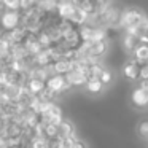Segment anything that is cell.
<instances>
[{
  "mask_svg": "<svg viewBox=\"0 0 148 148\" xmlns=\"http://www.w3.org/2000/svg\"><path fill=\"white\" fill-rule=\"evenodd\" d=\"M46 13L42 11L38 7L27 11H21V26L29 34H40L43 30V23H45Z\"/></svg>",
  "mask_w": 148,
  "mask_h": 148,
  "instance_id": "6da1fadb",
  "label": "cell"
},
{
  "mask_svg": "<svg viewBox=\"0 0 148 148\" xmlns=\"http://www.w3.org/2000/svg\"><path fill=\"white\" fill-rule=\"evenodd\" d=\"M145 18H147V14L137 7L123 8L118 27L121 30H132V29H135L137 26H140V24L143 23Z\"/></svg>",
  "mask_w": 148,
  "mask_h": 148,
  "instance_id": "7a4b0ae2",
  "label": "cell"
},
{
  "mask_svg": "<svg viewBox=\"0 0 148 148\" xmlns=\"http://www.w3.org/2000/svg\"><path fill=\"white\" fill-rule=\"evenodd\" d=\"M121 11H123V8H119L115 2H112V0H110L100 11H97V13L100 14V21H102L103 29L105 30L119 29L118 24H119V18H121Z\"/></svg>",
  "mask_w": 148,
  "mask_h": 148,
  "instance_id": "3957f363",
  "label": "cell"
},
{
  "mask_svg": "<svg viewBox=\"0 0 148 148\" xmlns=\"http://www.w3.org/2000/svg\"><path fill=\"white\" fill-rule=\"evenodd\" d=\"M0 26L2 30H13L21 26V10H8L5 8L0 13Z\"/></svg>",
  "mask_w": 148,
  "mask_h": 148,
  "instance_id": "277c9868",
  "label": "cell"
},
{
  "mask_svg": "<svg viewBox=\"0 0 148 148\" xmlns=\"http://www.w3.org/2000/svg\"><path fill=\"white\" fill-rule=\"evenodd\" d=\"M80 34L83 42H88V43L108 40V34L102 27H92V26H88V24H83V26H80Z\"/></svg>",
  "mask_w": 148,
  "mask_h": 148,
  "instance_id": "5b68a950",
  "label": "cell"
},
{
  "mask_svg": "<svg viewBox=\"0 0 148 148\" xmlns=\"http://www.w3.org/2000/svg\"><path fill=\"white\" fill-rule=\"evenodd\" d=\"M46 88H49L51 91H54L58 96H61V94H64L65 91L70 89V84H69L67 78H65V75H51V77L46 80Z\"/></svg>",
  "mask_w": 148,
  "mask_h": 148,
  "instance_id": "8992f818",
  "label": "cell"
},
{
  "mask_svg": "<svg viewBox=\"0 0 148 148\" xmlns=\"http://www.w3.org/2000/svg\"><path fill=\"white\" fill-rule=\"evenodd\" d=\"M131 102L137 108H148V89L142 88L140 84L135 86L131 92Z\"/></svg>",
  "mask_w": 148,
  "mask_h": 148,
  "instance_id": "52a82bcc",
  "label": "cell"
},
{
  "mask_svg": "<svg viewBox=\"0 0 148 148\" xmlns=\"http://www.w3.org/2000/svg\"><path fill=\"white\" fill-rule=\"evenodd\" d=\"M140 38H138L135 34H131V32H124L123 30V35H121V48L124 49V53L127 56H131L134 53V49L140 45Z\"/></svg>",
  "mask_w": 148,
  "mask_h": 148,
  "instance_id": "ba28073f",
  "label": "cell"
},
{
  "mask_svg": "<svg viewBox=\"0 0 148 148\" xmlns=\"http://www.w3.org/2000/svg\"><path fill=\"white\" fill-rule=\"evenodd\" d=\"M140 64H137V62L134 61L132 58H129L127 56V61L123 64V75H124V78H127V80L131 81H135L138 80V75H140Z\"/></svg>",
  "mask_w": 148,
  "mask_h": 148,
  "instance_id": "9c48e42d",
  "label": "cell"
},
{
  "mask_svg": "<svg viewBox=\"0 0 148 148\" xmlns=\"http://www.w3.org/2000/svg\"><path fill=\"white\" fill-rule=\"evenodd\" d=\"M23 45L26 46L27 53H29L30 56L38 54V53L43 49V46H42V43H40L38 35H37V34H29V35H27V38L24 40V43H23Z\"/></svg>",
  "mask_w": 148,
  "mask_h": 148,
  "instance_id": "30bf717a",
  "label": "cell"
},
{
  "mask_svg": "<svg viewBox=\"0 0 148 148\" xmlns=\"http://www.w3.org/2000/svg\"><path fill=\"white\" fill-rule=\"evenodd\" d=\"M129 58H132L140 65H147L148 64V43H140Z\"/></svg>",
  "mask_w": 148,
  "mask_h": 148,
  "instance_id": "8fae6325",
  "label": "cell"
},
{
  "mask_svg": "<svg viewBox=\"0 0 148 148\" xmlns=\"http://www.w3.org/2000/svg\"><path fill=\"white\" fill-rule=\"evenodd\" d=\"M23 131H24V126L21 124V123H18V121H13L11 119L10 123L7 124V129H5V137L10 140V138H19V137H23Z\"/></svg>",
  "mask_w": 148,
  "mask_h": 148,
  "instance_id": "7c38bea8",
  "label": "cell"
},
{
  "mask_svg": "<svg viewBox=\"0 0 148 148\" xmlns=\"http://www.w3.org/2000/svg\"><path fill=\"white\" fill-rule=\"evenodd\" d=\"M53 69H54V73H58V75H67L73 69V61L67 58L58 59V61L53 62Z\"/></svg>",
  "mask_w": 148,
  "mask_h": 148,
  "instance_id": "4fadbf2b",
  "label": "cell"
},
{
  "mask_svg": "<svg viewBox=\"0 0 148 148\" xmlns=\"http://www.w3.org/2000/svg\"><path fill=\"white\" fill-rule=\"evenodd\" d=\"M75 8H77V5L72 3V2H61V3L58 5V10H56V14H58L61 19H67L70 21L72 14H73Z\"/></svg>",
  "mask_w": 148,
  "mask_h": 148,
  "instance_id": "5bb4252c",
  "label": "cell"
},
{
  "mask_svg": "<svg viewBox=\"0 0 148 148\" xmlns=\"http://www.w3.org/2000/svg\"><path fill=\"white\" fill-rule=\"evenodd\" d=\"M124 32L135 34V35L140 38L142 43H148V16L143 19V23H142L140 26H137L135 29H132V30H124Z\"/></svg>",
  "mask_w": 148,
  "mask_h": 148,
  "instance_id": "9a60e30c",
  "label": "cell"
},
{
  "mask_svg": "<svg viewBox=\"0 0 148 148\" xmlns=\"http://www.w3.org/2000/svg\"><path fill=\"white\" fill-rule=\"evenodd\" d=\"M75 135V126L70 119H62L59 123V137L61 138H65V137H72Z\"/></svg>",
  "mask_w": 148,
  "mask_h": 148,
  "instance_id": "2e32d148",
  "label": "cell"
},
{
  "mask_svg": "<svg viewBox=\"0 0 148 148\" xmlns=\"http://www.w3.org/2000/svg\"><path fill=\"white\" fill-rule=\"evenodd\" d=\"M26 88L34 94V96H38V94L46 88V81L38 80V78H29L27 83H26Z\"/></svg>",
  "mask_w": 148,
  "mask_h": 148,
  "instance_id": "e0dca14e",
  "label": "cell"
},
{
  "mask_svg": "<svg viewBox=\"0 0 148 148\" xmlns=\"http://www.w3.org/2000/svg\"><path fill=\"white\" fill-rule=\"evenodd\" d=\"M84 88H86V91L91 94H100L103 91V88H105V84L100 81V78H89L88 83L84 84Z\"/></svg>",
  "mask_w": 148,
  "mask_h": 148,
  "instance_id": "ac0fdd59",
  "label": "cell"
},
{
  "mask_svg": "<svg viewBox=\"0 0 148 148\" xmlns=\"http://www.w3.org/2000/svg\"><path fill=\"white\" fill-rule=\"evenodd\" d=\"M58 5H59V0H38L37 7L42 11H45L46 14H49V13H56Z\"/></svg>",
  "mask_w": 148,
  "mask_h": 148,
  "instance_id": "d6986e66",
  "label": "cell"
},
{
  "mask_svg": "<svg viewBox=\"0 0 148 148\" xmlns=\"http://www.w3.org/2000/svg\"><path fill=\"white\" fill-rule=\"evenodd\" d=\"M86 19H88V13H84L81 8L77 7L73 11V14H72V18H70V23L80 27V26H83V24H86Z\"/></svg>",
  "mask_w": 148,
  "mask_h": 148,
  "instance_id": "ffe728a7",
  "label": "cell"
},
{
  "mask_svg": "<svg viewBox=\"0 0 148 148\" xmlns=\"http://www.w3.org/2000/svg\"><path fill=\"white\" fill-rule=\"evenodd\" d=\"M77 7L81 8V10H83L84 13H88V14L96 13V11H97V5H96L94 0H78Z\"/></svg>",
  "mask_w": 148,
  "mask_h": 148,
  "instance_id": "44dd1931",
  "label": "cell"
},
{
  "mask_svg": "<svg viewBox=\"0 0 148 148\" xmlns=\"http://www.w3.org/2000/svg\"><path fill=\"white\" fill-rule=\"evenodd\" d=\"M45 137L48 140H51V138H61L59 137V124L45 123Z\"/></svg>",
  "mask_w": 148,
  "mask_h": 148,
  "instance_id": "7402d4cb",
  "label": "cell"
},
{
  "mask_svg": "<svg viewBox=\"0 0 148 148\" xmlns=\"http://www.w3.org/2000/svg\"><path fill=\"white\" fill-rule=\"evenodd\" d=\"M105 70V65L102 64H91L89 69H88V77L89 78H100L102 72Z\"/></svg>",
  "mask_w": 148,
  "mask_h": 148,
  "instance_id": "603a6c76",
  "label": "cell"
},
{
  "mask_svg": "<svg viewBox=\"0 0 148 148\" xmlns=\"http://www.w3.org/2000/svg\"><path fill=\"white\" fill-rule=\"evenodd\" d=\"M29 148H48V138L37 135L29 142Z\"/></svg>",
  "mask_w": 148,
  "mask_h": 148,
  "instance_id": "cb8c5ba5",
  "label": "cell"
},
{
  "mask_svg": "<svg viewBox=\"0 0 148 148\" xmlns=\"http://www.w3.org/2000/svg\"><path fill=\"white\" fill-rule=\"evenodd\" d=\"M38 35V40H40V43H42V46H43V49H46V48H51L54 43H53V40H51V37L48 35V34L45 32V30H42L40 34H37Z\"/></svg>",
  "mask_w": 148,
  "mask_h": 148,
  "instance_id": "d4e9b609",
  "label": "cell"
},
{
  "mask_svg": "<svg viewBox=\"0 0 148 148\" xmlns=\"http://www.w3.org/2000/svg\"><path fill=\"white\" fill-rule=\"evenodd\" d=\"M137 132L142 138H148V119H142V121L138 123Z\"/></svg>",
  "mask_w": 148,
  "mask_h": 148,
  "instance_id": "484cf974",
  "label": "cell"
},
{
  "mask_svg": "<svg viewBox=\"0 0 148 148\" xmlns=\"http://www.w3.org/2000/svg\"><path fill=\"white\" fill-rule=\"evenodd\" d=\"M100 81H102L105 86H107V84H110L113 81V72L110 70V69L105 67V70L102 72V75H100Z\"/></svg>",
  "mask_w": 148,
  "mask_h": 148,
  "instance_id": "4316f807",
  "label": "cell"
},
{
  "mask_svg": "<svg viewBox=\"0 0 148 148\" xmlns=\"http://www.w3.org/2000/svg\"><path fill=\"white\" fill-rule=\"evenodd\" d=\"M38 0H21V11H27L37 7Z\"/></svg>",
  "mask_w": 148,
  "mask_h": 148,
  "instance_id": "83f0119b",
  "label": "cell"
},
{
  "mask_svg": "<svg viewBox=\"0 0 148 148\" xmlns=\"http://www.w3.org/2000/svg\"><path fill=\"white\" fill-rule=\"evenodd\" d=\"M3 5L8 10H21V0H3Z\"/></svg>",
  "mask_w": 148,
  "mask_h": 148,
  "instance_id": "f1b7e54d",
  "label": "cell"
},
{
  "mask_svg": "<svg viewBox=\"0 0 148 148\" xmlns=\"http://www.w3.org/2000/svg\"><path fill=\"white\" fill-rule=\"evenodd\" d=\"M140 80H148V64L140 67V75H138V81Z\"/></svg>",
  "mask_w": 148,
  "mask_h": 148,
  "instance_id": "f546056e",
  "label": "cell"
}]
</instances>
